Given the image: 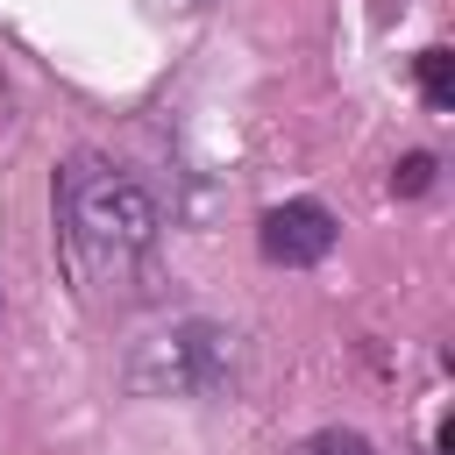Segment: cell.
Masks as SVG:
<instances>
[{"label":"cell","mask_w":455,"mask_h":455,"mask_svg":"<svg viewBox=\"0 0 455 455\" xmlns=\"http://www.w3.org/2000/svg\"><path fill=\"white\" fill-rule=\"evenodd\" d=\"M57 242H64V263L85 299L128 291L164 242V213L128 171L100 164V156H71L57 171Z\"/></svg>","instance_id":"obj_1"},{"label":"cell","mask_w":455,"mask_h":455,"mask_svg":"<svg viewBox=\"0 0 455 455\" xmlns=\"http://www.w3.org/2000/svg\"><path fill=\"white\" fill-rule=\"evenodd\" d=\"M164 377H149V391H213L220 377H228V355H235V334H220V327H206V320H192V327H178V334H164Z\"/></svg>","instance_id":"obj_2"},{"label":"cell","mask_w":455,"mask_h":455,"mask_svg":"<svg viewBox=\"0 0 455 455\" xmlns=\"http://www.w3.org/2000/svg\"><path fill=\"white\" fill-rule=\"evenodd\" d=\"M256 242H263V256H270V263L306 270V263H320V256L334 249V213H327V206H313V199H284V206H270V213H263Z\"/></svg>","instance_id":"obj_3"},{"label":"cell","mask_w":455,"mask_h":455,"mask_svg":"<svg viewBox=\"0 0 455 455\" xmlns=\"http://www.w3.org/2000/svg\"><path fill=\"white\" fill-rule=\"evenodd\" d=\"M419 92L434 100V107H455V50H419Z\"/></svg>","instance_id":"obj_4"},{"label":"cell","mask_w":455,"mask_h":455,"mask_svg":"<svg viewBox=\"0 0 455 455\" xmlns=\"http://www.w3.org/2000/svg\"><path fill=\"white\" fill-rule=\"evenodd\" d=\"M291 455H370V441H363V434H348V427H327V434L299 441Z\"/></svg>","instance_id":"obj_5"},{"label":"cell","mask_w":455,"mask_h":455,"mask_svg":"<svg viewBox=\"0 0 455 455\" xmlns=\"http://www.w3.org/2000/svg\"><path fill=\"white\" fill-rule=\"evenodd\" d=\"M427 185H434V156H427V149H412V156L391 171V192H405V199H412V192H427Z\"/></svg>","instance_id":"obj_6"}]
</instances>
